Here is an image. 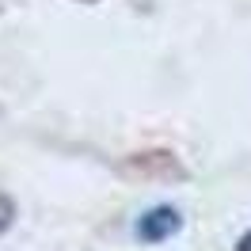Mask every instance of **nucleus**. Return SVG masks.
<instances>
[{
    "label": "nucleus",
    "mask_w": 251,
    "mask_h": 251,
    "mask_svg": "<svg viewBox=\"0 0 251 251\" xmlns=\"http://www.w3.org/2000/svg\"><path fill=\"white\" fill-rule=\"evenodd\" d=\"M179 228H183V213L175 205H152L133 221V232L141 244H164V240L179 236Z\"/></svg>",
    "instance_id": "1"
},
{
    "label": "nucleus",
    "mask_w": 251,
    "mask_h": 251,
    "mask_svg": "<svg viewBox=\"0 0 251 251\" xmlns=\"http://www.w3.org/2000/svg\"><path fill=\"white\" fill-rule=\"evenodd\" d=\"M126 172L149 175V179H187V168L172 152H137V156H129Z\"/></svg>",
    "instance_id": "2"
},
{
    "label": "nucleus",
    "mask_w": 251,
    "mask_h": 251,
    "mask_svg": "<svg viewBox=\"0 0 251 251\" xmlns=\"http://www.w3.org/2000/svg\"><path fill=\"white\" fill-rule=\"evenodd\" d=\"M12 225H16V198L8 190H0V236L8 232Z\"/></svg>",
    "instance_id": "3"
},
{
    "label": "nucleus",
    "mask_w": 251,
    "mask_h": 251,
    "mask_svg": "<svg viewBox=\"0 0 251 251\" xmlns=\"http://www.w3.org/2000/svg\"><path fill=\"white\" fill-rule=\"evenodd\" d=\"M236 251H251V232H244L240 240H236Z\"/></svg>",
    "instance_id": "4"
},
{
    "label": "nucleus",
    "mask_w": 251,
    "mask_h": 251,
    "mask_svg": "<svg viewBox=\"0 0 251 251\" xmlns=\"http://www.w3.org/2000/svg\"><path fill=\"white\" fill-rule=\"evenodd\" d=\"M76 4H99V0H76Z\"/></svg>",
    "instance_id": "5"
}]
</instances>
